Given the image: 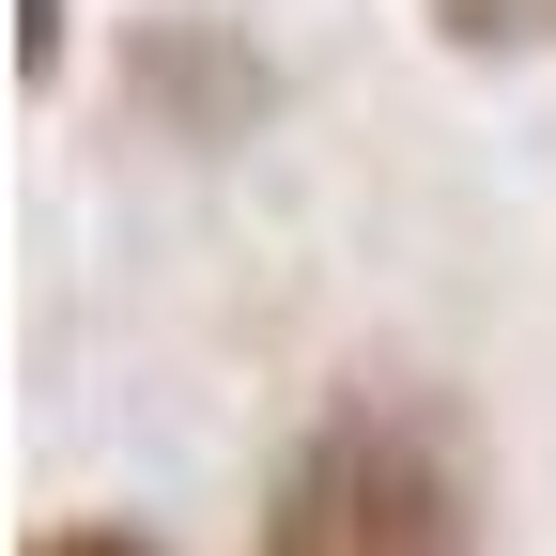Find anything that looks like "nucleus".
<instances>
[{
	"label": "nucleus",
	"instance_id": "obj_1",
	"mask_svg": "<svg viewBox=\"0 0 556 556\" xmlns=\"http://www.w3.org/2000/svg\"><path fill=\"white\" fill-rule=\"evenodd\" d=\"M248 556H495V464H479L448 387H340L294 448L263 464Z\"/></svg>",
	"mask_w": 556,
	"mask_h": 556
},
{
	"label": "nucleus",
	"instance_id": "obj_2",
	"mask_svg": "<svg viewBox=\"0 0 556 556\" xmlns=\"http://www.w3.org/2000/svg\"><path fill=\"white\" fill-rule=\"evenodd\" d=\"M124 93L155 139H186V155H232V139L278 109V62L232 31V16H139L124 31Z\"/></svg>",
	"mask_w": 556,
	"mask_h": 556
},
{
	"label": "nucleus",
	"instance_id": "obj_3",
	"mask_svg": "<svg viewBox=\"0 0 556 556\" xmlns=\"http://www.w3.org/2000/svg\"><path fill=\"white\" fill-rule=\"evenodd\" d=\"M417 31L448 62H526V47H556V0H417Z\"/></svg>",
	"mask_w": 556,
	"mask_h": 556
},
{
	"label": "nucleus",
	"instance_id": "obj_4",
	"mask_svg": "<svg viewBox=\"0 0 556 556\" xmlns=\"http://www.w3.org/2000/svg\"><path fill=\"white\" fill-rule=\"evenodd\" d=\"M78 78V0H16V93H62Z\"/></svg>",
	"mask_w": 556,
	"mask_h": 556
},
{
	"label": "nucleus",
	"instance_id": "obj_5",
	"mask_svg": "<svg viewBox=\"0 0 556 556\" xmlns=\"http://www.w3.org/2000/svg\"><path fill=\"white\" fill-rule=\"evenodd\" d=\"M16 556H170L155 526H124V510H62V526H31Z\"/></svg>",
	"mask_w": 556,
	"mask_h": 556
}]
</instances>
